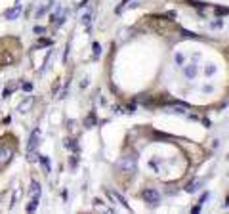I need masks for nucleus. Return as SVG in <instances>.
Listing matches in <instances>:
<instances>
[{
  "instance_id": "6",
  "label": "nucleus",
  "mask_w": 229,
  "mask_h": 214,
  "mask_svg": "<svg viewBox=\"0 0 229 214\" xmlns=\"http://www.w3.org/2000/svg\"><path fill=\"white\" fill-rule=\"evenodd\" d=\"M19 14H21V6H14V8H10V10H6L4 12V17L6 19H10V21H14V19H17L19 17Z\"/></svg>"
},
{
  "instance_id": "2",
  "label": "nucleus",
  "mask_w": 229,
  "mask_h": 214,
  "mask_svg": "<svg viewBox=\"0 0 229 214\" xmlns=\"http://www.w3.org/2000/svg\"><path fill=\"white\" fill-rule=\"evenodd\" d=\"M141 197L149 207H156V205L160 203V193L156 191V189H145V191L141 193Z\"/></svg>"
},
{
  "instance_id": "1",
  "label": "nucleus",
  "mask_w": 229,
  "mask_h": 214,
  "mask_svg": "<svg viewBox=\"0 0 229 214\" xmlns=\"http://www.w3.org/2000/svg\"><path fill=\"white\" fill-rule=\"evenodd\" d=\"M136 161H138V157H136V153H126V155H122L118 159V163H116V166H118V170H126V172H134L136 170Z\"/></svg>"
},
{
  "instance_id": "15",
  "label": "nucleus",
  "mask_w": 229,
  "mask_h": 214,
  "mask_svg": "<svg viewBox=\"0 0 229 214\" xmlns=\"http://www.w3.org/2000/svg\"><path fill=\"white\" fill-rule=\"evenodd\" d=\"M50 44H54V42H52L50 38H40L38 42H37V48H48V46H50Z\"/></svg>"
},
{
  "instance_id": "28",
  "label": "nucleus",
  "mask_w": 229,
  "mask_h": 214,
  "mask_svg": "<svg viewBox=\"0 0 229 214\" xmlns=\"http://www.w3.org/2000/svg\"><path fill=\"white\" fill-rule=\"evenodd\" d=\"M199 210H200V205H197V207H193V214H199Z\"/></svg>"
},
{
  "instance_id": "29",
  "label": "nucleus",
  "mask_w": 229,
  "mask_h": 214,
  "mask_svg": "<svg viewBox=\"0 0 229 214\" xmlns=\"http://www.w3.org/2000/svg\"><path fill=\"white\" fill-rule=\"evenodd\" d=\"M225 205H229V199H227V201H225Z\"/></svg>"
},
{
  "instance_id": "22",
  "label": "nucleus",
  "mask_w": 229,
  "mask_h": 214,
  "mask_svg": "<svg viewBox=\"0 0 229 214\" xmlns=\"http://www.w3.org/2000/svg\"><path fill=\"white\" fill-rule=\"evenodd\" d=\"M21 90L23 92H31V90H33V84H31V82H23L21 84Z\"/></svg>"
},
{
  "instance_id": "11",
  "label": "nucleus",
  "mask_w": 229,
  "mask_h": 214,
  "mask_svg": "<svg viewBox=\"0 0 229 214\" xmlns=\"http://www.w3.org/2000/svg\"><path fill=\"white\" fill-rule=\"evenodd\" d=\"M15 86H17V82H10V84H8V86H6V90L2 92V98H8V96H11V94H14Z\"/></svg>"
},
{
  "instance_id": "5",
  "label": "nucleus",
  "mask_w": 229,
  "mask_h": 214,
  "mask_svg": "<svg viewBox=\"0 0 229 214\" xmlns=\"http://www.w3.org/2000/svg\"><path fill=\"white\" fill-rule=\"evenodd\" d=\"M63 19H65V12H63V8H57V10H55V14L50 15V21L54 23V25H61Z\"/></svg>"
},
{
  "instance_id": "14",
  "label": "nucleus",
  "mask_w": 229,
  "mask_h": 214,
  "mask_svg": "<svg viewBox=\"0 0 229 214\" xmlns=\"http://www.w3.org/2000/svg\"><path fill=\"white\" fill-rule=\"evenodd\" d=\"M40 163H42L44 172H50V170H52V166H50V159H48V157H40Z\"/></svg>"
},
{
  "instance_id": "4",
  "label": "nucleus",
  "mask_w": 229,
  "mask_h": 214,
  "mask_svg": "<svg viewBox=\"0 0 229 214\" xmlns=\"http://www.w3.org/2000/svg\"><path fill=\"white\" fill-rule=\"evenodd\" d=\"M40 143V130L37 128V130H33V134L29 136V142H27V151H37Z\"/></svg>"
},
{
  "instance_id": "10",
  "label": "nucleus",
  "mask_w": 229,
  "mask_h": 214,
  "mask_svg": "<svg viewBox=\"0 0 229 214\" xmlns=\"http://www.w3.org/2000/svg\"><path fill=\"white\" fill-rule=\"evenodd\" d=\"M50 6H52V0H48L46 4H42V6L38 8V10H37V14H34V15H37V17H42V15L46 14L48 10H50Z\"/></svg>"
},
{
  "instance_id": "18",
  "label": "nucleus",
  "mask_w": 229,
  "mask_h": 214,
  "mask_svg": "<svg viewBox=\"0 0 229 214\" xmlns=\"http://www.w3.org/2000/svg\"><path fill=\"white\" fill-rule=\"evenodd\" d=\"M90 21H92V10H88V12H84V15H82V23L90 25Z\"/></svg>"
},
{
  "instance_id": "26",
  "label": "nucleus",
  "mask_w": 229,
  "mask_h": 214,
  "mask_svg": "<svg viewBox=\"0 0 229 214\" xmlns=\"http://www.w3.org/2000/svg\"><path fill=\"white\" fill-rule=\"evenodd\" d=\"M128 2H130V0H122V2H120V6H118V8H116V14H118V12H120V10H122V6H126V4H128Z\"/></svg>"
},
{
  "instance_id": "13",
  "label": "nucleus",
  "mask_w": 229,
  "mask_h": 214,
  "mask_svg": "<svg viewBox=\"0 0 229 214\" xmlns=\"http://www.w3.org/2000/svg\"><path fill=\"white\" fill-rule=\"evenodd\" d=\"M65 147H67V149L71 147L75 153H78V145H76V142H75V140H69V138H67V140H65Z\"/></svg>"
},
{
  "instance_id": "25",
  "label": "nucleus",
  "mask_w": 229,
  "mask_h": 214,
  "mask_svg": "<svg viewBox=\"0 0 229 214\" xmlns=\"http://www.w3.org/2000/svg\"><path fill=\"white\" fill-rule=\"evenodd\" d=\"M208 197H210V193H202V195H200V199H199V203H204V201H208Z\"/></svg>"
},
{
  "instance_id": "9",
  "label": "nucleus",
  "mask_w": 229,
  "mask_h": 214,
  "mask_svg": "<svg viewBox=\"0 0 229 214\" xmlns=\"http://www.w3.org/2000/svg\"><path fill=\"white\" fill-rule=\"evenodd\" d=\"M33 102H34L33 98H27L25 102H21V103H19L17 111H21V113H27V111H29V109H31V105H33Z\"/></svg>"
},
{
  "instance_id": "3",
  "label": "nucleus",
  "mask_w": 229,
  "mask_h": 214,
  "mask_svg": "<svg viewBox=\"0 0 229 214\" xmlns=\"http://www.w3.org/2000/svg\"><path fill=\"white\" fill-rule=\"evenodd\" d=\"M164 109L170 111V113H176V115H187L189 105H187V103H182V102H176V103H170V105L164 107Z\"/></svg>"
},
{
  "instance_id": "23",
  "label": "nucleus",
  "mask_w": 229,
  "mask_h": 214,
  "mask_svg": "<svg viewBox=\"0 0 229 214\" xmlns=\"http://www.w3.org/2000/svg\"><path fill=\"white\" fill-rule=\"evenodd\" d=\"M199 185H200V182H195V184H189V185H187V187H185V189H187V191H189V193H191V191H195V189H197V187H199Z\"/></svg>"
},
{
  "instance_id": "12",
  "label": "nucleus",
  "mask_w": 229,
  "mask_h": 214,
  "mask_svg": "<svg viewBox=\"0 0 229 214\" xmlns=\"http://www.w3.org/2000/svg\"><path fill=\"white\" fill-rule=\"evenodd\" d=\"M185 76H189V79L197 76V63H193L191 67H187V69H185Z\"/></svg>"
},
{
  "instance_id": "24",
  "label": "nucleus",
  "mask_w": 229,
  "mask_h": 214,
  "mask_svg": "<svg viewBox=\"0 0 229 214\" xmlns=\"http://www.w3.org/2000/svg\"><path fill=\"white\" fill-rule=\"evenodd\" d=\"M33 31H34V35H44V27H40V25H37Z\"/></svg>"
},
{
  "instance_id": "8",
  "label": "nucleus",
  "mask_w": 229,
  "mask_h": 214,
  "mask_svg": "<svg viewBox=\"0 0 229 214\" xmlns=\"http://www.w3.org/2000/svg\"><path fill=\"white\" fill-rule=\"evenodd\" d=\"M11 155H14V151H11L10 147H4V145H0V164H6L8 161L11 159Z\"/></svg>"
},
{
  "instance_id": "16",
  "label": "nucleus",
  "mask_w": 229,
  "mask_h": 214,
  "mask_svg": "<svg viewBox=\"0 0 229 214\" xmlns=\"http://www.w3.org/2000/svg\"><path fill=\"white\" fill-rule=\"evenodd\" d=\"M38 207V199H31V203L27 205V212H34Z\"/></svg>"
},
{
  "instance_id": "27",
  "label": "nucleus",
  "mask_w": 229,
  "mask_h": 214,
  "mask_svg": "<svg viewBox=\"0 0 229 214\" xmlns=\"http://www.w3.org/2000/svg\"><path fill=\"white\" fill-rule=\"evenodd\" d=\"M176 63H183V55L182 54H176Z\"/></svg>"
},
{
  "instance_id": "21",
  "label": "nucleus",
  "mask_w": 229,
  "mask_h": 214,
  "mask_svg": "<svg viewBox=\"0 0 229 214\" xmlns=\"http://www.w3.org/2000/svg\"><path fill=\"white\" fill-rule=\"evenodd\" d=\"M94 124H95V120H94V115H90V117L86 119V122H84V126H86V128H92Z\"/></svg>"
},
{
  "instance_id": "17",
  "label": "nucleus",
  "mask_w": 229,
  "mask_h": 214,
  "mask_svg": "<svg viewBox=\"0 0 229 214\" xmlns=\"http://www.w3.org/2000/svg\"><path fill=\"white\" fill-rule=\"evenodd\" d=\"M92 50H94V59H98V55L101 54V46H99V42L92 44Z\"/></svg>"
},
{
  "instance_id": "19",
  "label": "nucleus",
  "mask_w": 229,
  "mask_h": 214,
  "mask_svg": "<svg viewBox=\"0 0 229 214\" xmlns=\"http://www.w3.org/2000/svg\"><path fill=\"white\" fill-rule=\"evenodd\" d=\"M216 15H229V8H220V6H216Z\"/></svg>"
},
{
  "instance_id": "7",
  "label": "nucleus",
  "mask_w": 229,
  "mask_h": 214,
  "mask_svg": "<svg viewBox=\"0 0 229 214\" xmlns=\"http://www.w3.org/2000/svg\"><path fill=\"white\" fill-rule=\"evenodd\" d=\"M40 193H42V187H40V184H38V182H31V187H29L31 199H38V201H40Z\"/></svg>"
},
{
  "instance_id": "20",
  "label": "nucleus",
  "mask_w": 229,
  "mask_h": 214,
  "mask_svg": "<svg viewBox=\"0 0 229 214\" xmlns=\"http://www.w3.org/2000/svg\"><path fill=\"white\" fill-rule=\"evenodd\" d=\"M204 73H206V76H212V75L216 73V65H212V63H210V65H206V69H204Z\"/></svg>"
}]
</instances>
